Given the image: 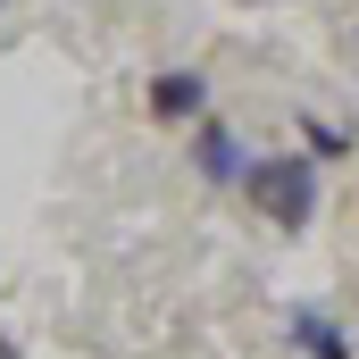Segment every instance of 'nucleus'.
Here are the masks:
<instances>
[{
  "label": "nucleus",
  "instance_id": "obj_1",
  "mask_svg": "<svg viewBox=\"0 0 359 359\" xmlns=\"http://www.w3.org/2000/svg\"><path fill=\"white\" fill-rule=\"evenodd\" d=\"M243 201H251V217H268L276 234H309L318 226V201H326V168L309 151H251Z\"/></svg>",
  "mask_w": 359,
  "mask_h": 359
},
{
  "label": "nucleus",
  "instance_id": "obj_6",
  "mask_svg": "<svg viewBox=\"0 0 359 359\" xmlns=\"http://www.w3.org/2000/svg\"><path fill=\"white\" fill-rule=\"evenodd\" d=\"M0 359H17V343H0Z\"/></svg>",
  "mask_w": 359,
  "mask_h": 359
},
{
  "label": "nucleus",
  "instance_id": "obj_7",
  "mask_svg": "<svg viewBox=\"0 0 359 359\" xmlns=\"http://www.w3.org/2000/svg\"><path fill=\"white\" fill-rule=\"evenodd\" d=\"M351 343H359V326H351Z\"/></svg>",
  "mask_w": 359,
  "mask_h": 359
},
{
  "label": "nucleus",
  "instance_id": "obj_5",
  "mask_svg": "<svg viewBox=\"0 0 359 359\" xmlns=\"http://www.w3.org/2000/svg\"><path fill=\"white\" fill-rule=\"evenodd\" d=\"M292 134H301L292 151H309L318 168H343V159L359 151V134H351V126H343V117H318V109H301V117H292Z\"/></svg>",
  "mask_w": 359,
  "mask_h": 359
},
{
  "label": "nucleus",
  "instance_id": "obj_2",
  "mask_svg": "<svg viewBox=\"0 0 359 359\" xmlns=\"http://www.w3.org/2000/svg\"><path fill=\"white\" fill-rule=\"evenodd\" d=\"M184 159H192V184L243 192V176H251V134H234L226 117H201V126L184 134Z\"/></svg>",
  "mask_w": 359,
  "mask_h": 359
},
{
  "label": "nucleus",
  "instance_id": "obj_3",
  "mask_svg": "<svg viewBox=\"0 0 359 359\" xmlns=\"http://www.w3.org/2000/svg\"><path fill=\"white\" fill-rule=\"evenodd\" d=\"M142 109H151V126H168V134H192L201 117H209V76L201 67H151V84H142Z\"/></svg>",
  "mask_w": 359,
  "mask_h": 359
},
{
  "label": "nucleus",
  "instance_id": "obj_4",
  "mask_svg": "<svg viewBox=\"0 0 359 359\" xmlns=\"http://www.w3.org/2000/svg\"><path fill=\"white\" fill-rule=\"evenodd\" d=\"M284 343H292V359H359L351 326L334 309H318V301H292L284 309Z\"/></svg>",
  "mask_w": 359,
  "mask_h": 359
}]
</instances>
